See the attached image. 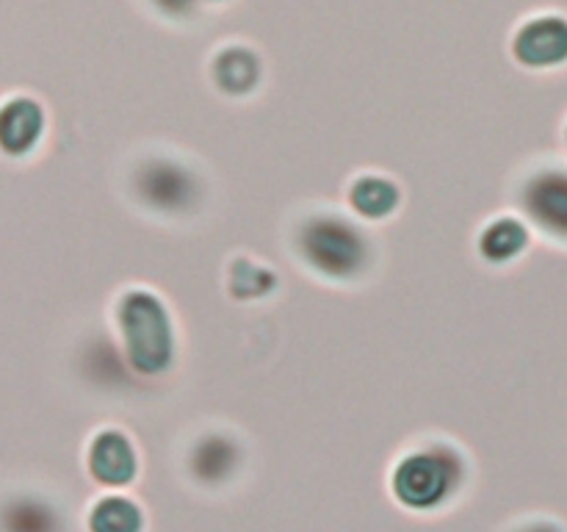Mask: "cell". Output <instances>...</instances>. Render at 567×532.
Instances as JSON below:
<instances>
[{
	"instance_id": "obj_5",
	"label": "cell",
	"mask_w": 567,
	"mask_h": 532,
	"mask_svg": "<svg viewBox=\"0 0 567 532\" xmlns=\"http://www.w3.org/2000/svg\"><path fill=\"white\" fill-rule=\"evenodd\" d=\"M513 59L532 72H557L567 66V14L559 6H543L513 33Z\"/></svg>"
},
{
	"instance_id": "obj_4",
	"label": "cell",
	"mask_w": 567,
	"mask_h": 532,
	"mask_svg": "<svg viewBox=\"0 0 567 532\" xmlns=\"http://www.w3.org/2000/svg\"><path fill=\"white\" fill-rule=\"evenodd\" d=\"M299 249L313 269L330 277H349L363 266L365 238L341 216H321L308 222L299 236Z\"/></svg>"
},
{
	"instance_id": "obj_2",
	"label": "cell",
	"mask_w": 567,
	"mask_h": 532,
	"mask_svg": "<svg viewBox=\"0 0 567 532\" xmlns=\"http://www.w3.org/2000/svg\"><path fill=\"white\" fill-rule=\"evenodd\" d=\"M460 469L446 449H415L396 463L391 488L410 510H435L457 485Z\"/></svg>"
},
{
	"instance_id": "obj_13",
	"label": "cell",
	"mask_w": 567,
	"mask_h": 532,
	"mask_svg": "<svg viewBox=\"0 0 567 532\" xmlns=\"http://www.w3.org/2000/svg\"><path fill=\"white\" fill-rule=\"evenodd\" d=\"M515 532H567V526L559 524V521H554V519H532V521H526L524 526H518Z\"/></svg>"
},
{
	"instance_id": "obj_8",
	"label": "cell",
	"mask_w": 567,
	"mask_h": 532,
	"mask_svg": "<svg viewBox=\"0 0 567 532\" xmlns=\"http://www.w3.org/2000/svg\"><path fill=\"white\" fill-rule=\"evenodd\" d=\"M532 247V227L520 216H498L480 233V253L491 264H509Z\"/></svg>"
},
{
	"instance_id": "obj_10",
	"label": "cell",
	"mask_w": 567,
	"mask_h": 532,
	"mask_svg": "<svg viewBox=\"0 0 567 532\" xmlns=\"http://www.w3.org/2000/svg\"><path fill=\"white\" fill-rule=\"evenodd\" d=\"M349 205L363 219H385L399 205V186L385 175H363L349 186Z\"/></svg>"
},
{
	"instance_id": "obj_11",
	"label": "cell",
	"mask_w": 567,
	"mask_h": 532,
	"mask_svg": "<svg viewBox=\"0 0 567 532\" xmlns=\"http://www.w3.org/2000/svg\"><path fill=\"white\" fill-rule=\"evenodd\" d=\"M144 513L133 499L109 493L89 513V532H142Z\"/></svg>"
},
{
	"instance_id": "obj_14",
	"label": "cell",
	"mask_w": 567,
	"mask_h": 532,
	"mask_svg": "<svg viewBox=\"0 0 567 532\" xmlns=\"http://www.w3.org/2000/svg\"><path fill=\"white\" fill-rule=\"evenodd\" d=\"M563 147H565V153H567V120H565V125H563Z\"/></svg>"
},
{
	"instance_id": "obj_6",
	"label": "cell",
	"mask_w": 567,
	"mask_h": 532,
	"mask_svg": "<svg viewBox=\"0 0 567 532\" xmlns=\"http://www.w3.org/2000/svg\"><path fill=\"white\" fill-rule=\"evenodd\" d=\"M89 471L100 485H131L138 474V452L131 438L116 427L100 430L89 447Z\"/></svg>"
},
{
	"instance_id": "obj_3",
	"label": "cell",
	"mask_w": 567,
	"mask_h": 532,
	"mask_svg": "<svg viewBox=\"0 0 567 532\" xmlns=\"http://www.w3.org/2000/svg\"><path fill=\"white\" fill-rule=\"evenodd\" d=\"M518 205L532 227L546 236V242L567 247V153L559 150L546 164L524 177Z\"/></svg>"
},
{
	"instance_id": "obj_12",
	"label": "cell",
	"mask_w": 567,
	"mask_h": 532,
	"mask_svg": "<svg viewBox=\"0 0 567 532\" xmlns=\"http://www.w3.org/2000/svg\"><path fill=\"white\" fill-rule=\"evenodd\" d=\"M277 283L275 272L266 269V266L252 264V260H238L236 266H230V291L241 299H252V297H264L266 291H271Z\"/></svg>"
},
{
	"instance_id": "obj_1",
	"label": "cell",
	"mask_w": 567,
	"mask_h": 532,
	"mask_svg": "<svg viewBox=\"0 0 567 532\" xmlns=\"http://www.w3.org/2000/svg\"><path fill=\"white\" fill-rule=\"evenodd\" d=\"M116 325H120L122 347L127 364L138 375H161L175 358V325L164 299L147 288H131L116 303Z\"/></svg>"
},
{
	"instance_id": "obj_9",
	"label": "cell",
	"mask_w": 567,
	"mask_h": 532,
	"mask_svg": "<svg viewBox=\"0 0 567 532\" xmlns=\"http://www.w3.org/2000/svg\"><path fill=\"white\" fill-rule=\"evenodd\" d=\"M260 59L244 44H230L214 59V83L225 94H247L260 83Z\"/></svg>"
},
{
	"instance_id": "obj_7",
	"label": "cell",
	"mask_w": 567,
	"mask_h": 532,
	"mask_svg": "<svg viewBox=\"0 0 567 532\" xmlns=\"http://www.w3.org/2000/svg\"><path fill=\"white\" fill-rule=\"evenodd\" d=\"M44 127V114L39 103L17 98L0 109V147L11 155H22L37 144Z\"/></svg>"
}]
</instances>
